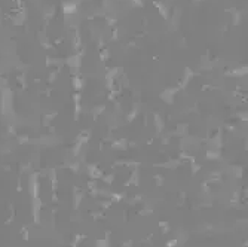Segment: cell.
Instances as JSON below:
<instances>
[{
    "label": "cell",
    "mask_w": 248,
    "mask_h": 247,
    "mask_svg": "<svg viewBox=\"0 0 248 247\" xmlns=\"http://www.w3.org/2000/svg\"><path fill=\"white\" fill-rule=\"evenodd\" d=\"M77 11V6L74 5V3H64V12L67 14V15H71V14H74Z\"/></svg>",
    "instance_id": "obj_1"
},
{
    "label": "cell",
    "mask_w": 248,
    "mask_h": 247,
    "mask_svg": "<svg viewBox=\"0 0 248 247\" xmlns=\"http://www.w3.org/2000/svg\"><path fill=\"white\" fill-rule=\"evenodd\" d=\"M73 82H74V88H76V89H80V88H82V79H79V76H74Z\"/></svg>",
    "instance_id": "obj_2"
}]
</instances>
